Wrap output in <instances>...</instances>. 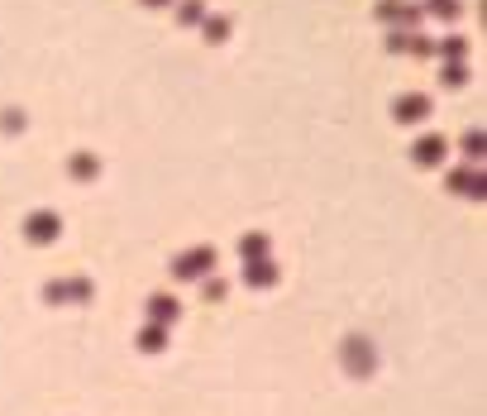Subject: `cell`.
Returning a JSON list of instances; mask_svg holds the SVG:
<instances>
[{
    "instance_id": "obj_1",
    "label": "cell",
    "mask_w": 487,
    "mask_h": 416,
    "mask_svg": "<svg viewBox=\"0 0 487 416\" xmlns=\"http://www.w3.org/2000/svg\"><path fill=\"white\" fill-rule=\"evenodd\" d=\"M48 297H53V302H77V297H86V282H53Z\"/></svg>"
},
{
    "instance_id": "obj_2",
    "label": "cell",
    "mask_w": 487,
    "mask_h": 416,
    "mask_svg": "<svg viewBox=\"0 0 487 416\" xmlns=\"http://www.w3.org/2000/svg\"><path fill=\"white\" fill-rule=\"evenodd\" d=\"M53 230H57V225L48 221V216H38V221H29V235H34V240H48Z\"/></svg>"
},
{
    "instance_id": "obj_4",
    "label": "cell",
    "mask_w": 487,
    "mask_h": 416,
    "mask_svg": "<svg viewBox=\"0 0 487 416\" xmlns=\"http://www.w3.org/2000/svg\"><path fill=\"white\" fill-rule=\"evenodd\" d=\"M153 316H162V321L177 316V302H172V297H158V302H153Z\"/></svg>"
},
{
    "instance_id": "obj_3",
    "label": "cell",
    "mask_w": 487,
    "mask_h": 416,
    "mask_svg": "<svg viewBox=\"0 0 487 416\" xmlns=\"http://www.w3.org/2000/svg\"><path fill=\"white\" fill-rule=\"evenodd\" d=\"M201 268H206V254H191V258L177 263V273H201Z\"/></svg>"
},
{
    "instance_id": "obj_5",
    "label": "cell",
    "mask_w": 487,
    "mask_h": 416,
    "mask_svg": "<svg viewBox=\"0 0 487 416\" xmlns=\"http://www.w3.org/2000/svg\"><path fill=\"white\" fill-rule=\"evenodd\" d=\"M416 153H421V158H439V144H435V139H425V144H421Z\"/></svg>"
}]
</instances>
